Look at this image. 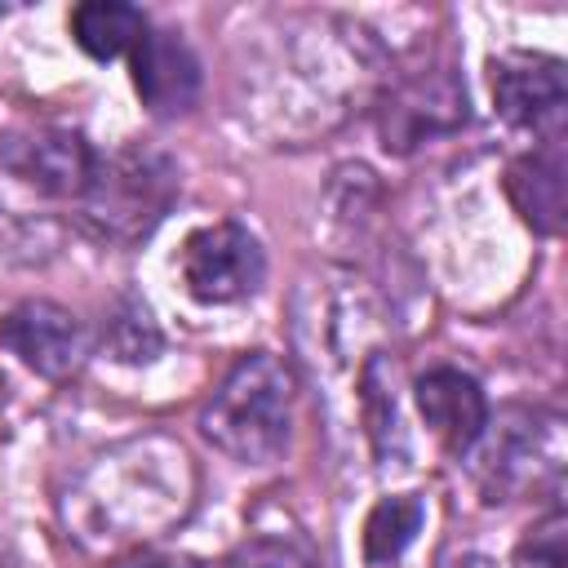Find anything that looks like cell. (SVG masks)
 <instances>
[{"instance_id": "1", "label": "cell", "mask_w": 568, "mask_h": 568, "mask_svg": "<svg viewBox=\"0 0 568 568\" xmlns=\"http://www.w3.org/2000/svg\"><path fill=\"white\" fill-rule=\"evenodd\" d=\"M293 399H297V377L280 355L271 351L240 355L209 395V404L200 408V435L231 462L266 466L288 444Z\"/></svg>"}, {"instance_id": "2", "label": "cell", "mask_w": 568, "mask_h": 568, "mask_svg": "<svg viewBox=\"0 0 568 568\" xmlns=\"http://www.w3.org/2000/svg\"><path fill=\"white\" fill-rule=\"evenodd\" d=\"M178 195V164L155 146H120L98 155L89 191L75 200L80 222L106 244H142Z\"/></svg>"}, {"instance_id": "3", "label": "cell", "mask_w": 568, "mask_h": 568, "mask_svg": "<svg viewBox=\"0 0 568 568\" xmlns=\"http://www.w3.org/2000/svg\"><path fill=\"white\" fill-rule=\"evenodd\" d=\"M266 280V253L257 235H248L240 222H213L186 235L182 244V284L204 306H231L262 288Z\"/></svg>"}, {"instance_id": "4", "label": "cell", "mask_w": 568, "mask_h": 568, "mask_svg": "<svg viewBox=\"0 0 568 568\" xmlns=\"http://www.w3.org/2000/svg\"><path fill=\"white\" fill-rule=\"evenodd\" d=\"M0 169L31 182L44 195L80 200L93 182L98 151L84 142V133L62 124H22L0 138Z\"/></svg>"}, {"instance_id": "5", "label": "cell", "mask_w": 568, "mask_h": 568, "mask_svg": "<svg viewBox=\"0 0 568 568\" xmlns=\"http://www.w3.org/2000/svg\"><path fill=\"white\" fill-rule=\"evenodd\" d=\"M466 115V84L453 71H422L390 89V98L377 111V133L386 151L408 155L422 142L462 129Z\"/></svg>"}, {"instance_id": "6", "label": "cell", "mask_w": 568, "mask_h": 568, "mask_svg": "<svg viewBox=\"0 0 568 568\" xmlns=\"http://www.w3.org/2000/svg\"><path fill=\"white\" fill-rule=\"evenodd\" d=\"M0 346L9 355H18L31 373L40 377H67L80 368L84 359V328L80 320L49 302V297H27L13 311L0 315Z\"/></svg>"}, {"instance_id": "7", "label": "cell", "mask_w": 568, "mask_h": 568, "mask_svg": "<svg viewBox=\"0 0 568 568\" xmlns=\"http://www.w3.org/2000/svg\"><path fill=\"white\" fill-rule=\"evenodd\" d=\"M493 102L515 129H555L568 106L564 62L550 53H501L493 58Z\"/></svg>"}, {"instance_id": "8", "label": "cell", "mask_w": 568, "mask_h": 568, "mask_svg": "<svg viewBox=\"0 0 568 568\" xmlns=\"http://www.w3.org/2000/svg\"><path fill=\"white\" fill-rule=\"evenodd\" d=\"M133 89L151 115H182L200 98V62L178 31H146L133 53Z\"/></svg>"}, {"instance_id": "9", "label": "cell", "mask_w": 568, "mask_h": 568, "mask_svg": "<svg viewBox=\"0 0 568 568\" xmlns=\"http://www.w3.org/2000/svg\"><path fill=\"white\" fill-rule=\"evenodd\" d=\"M413 395H417V408H422L426 426L435 430V439L453 457L470 453L484 439V430H488V399H484V390H479V382L470 373H462V368H430V373L417 377Z\"/></svg>"}, {"instance_id": "10", "label": "cell", "mask_w": 568, "mask_h": 568, "mask_svg": "<svg viewBox=\"0 0 568 568\" xmlns=\"http://www.w3.org/2000/svg\"><path fill=\"white\" fill-rule=\"evenodd\" d=\"M506 195L532 231L541 235L564 231V138L559 133H550L537 151L510 160Z\"/></svg>"}, {"instance_id": "11", "label": "cell", "mask_w": 568, "mask_h": 568, "mask_svg": "<svg viewBox=\"0 0 568 568\" xmlns=\"http://www.w3.org/2000/svg\"><path fill=\"white\" fill-rule=\"evenodd\" d=\"M151 31L146 13L138 4H120V0H89V4H75L71 9V36L75 44L98 58V62H111L120 53H133V44Z\"/></svg>"}, {"instance_id": "12", "label": "cell", "mask_w": 568, "mask_h": 568, "mask_svg": "<svg viewBox=\"0 0 568 568\" xmlns=\"http://www.w3.org/2000/svg\"><path fill=\"white\" fill-rule=\"evenodd\" d=\"M422 519H426V501L417 493H395V497H382L368 519H364V559L377 568V564H390L408 550V541L422 532Z\"/></svg>"}, {"instance_id": "13", "label": "cell", "mask_w": 568, "mask_h": 568, "mask_svg": "<svg viewBox=\"0 0 568 568\" xmlns=\"http://www.w3.org/2000/svg\"><path fill=\"white\" fill-rule=\"evenodd\" d=\"M226 568H324L315 546L306 537H293V532H257V537H244L231 555H226Z\"/></svg>"}, {"instance_id": "14", "label": "cell", "mask_w": 568, "mask_h": 568, "mask_svg": "<svg viewBox=\"0 0 568 568\" xmlns=\"http://www.w3.org/2000/svg\"><path fill=\"white\" fill-rule=\"evenodd\" d=\"M382 373H386V359L373 355L359 373V404H364V426L373 435V448L382 466H390V439H399V408H395L390 386H382Z\"/></svg>"}, {"instance_id": "15", "label": "cell", "mask_w": 568, "mask_h": 568, "mask_svg": "<svg viewBox=\"0 0 568 568\" xmlns=\"http://www.w3.org/2000/svg\"><path fill=\"white\" fill-rule=\"evenodd\" d=\"M106 351L124 364H146L160 351V328L151 324V311L142 302H124L106 320Z\"/></svg>"}, {"instance_id": "16", "label": "cell", "mask_w": 568, "mask_h": 568, "mask_svg": "<svg viewBox=\"0 0 568 568\" xmlns=\"http://www.w3.org/2000/svg\"><path fill=\"white\" fill-rule=\"evenodd\" d=\"M510 568H568V515H564V506L546 510L524 532Z\"/></svg>"}, {"instance_id": "17", "label": "cell", "mask_w": 568, "mask_h": 568, "mask_svg": "<svg viewBox=\"0 0 568 568\" xmlns=\"http://www.w3.org/2000/svg\"><path fill=\"white\" fill-rule=\"evenodd\" d=\"M120 568H204V564H200V559H191V555H169V550H142V555L124 559Z\"/></svg>"}, {"instance_id": "18", "label": "cell", "mask_w": 568, "mask_h": 568, "mask_svg": "<svg viewBox=\"0 0 568 568\" xmlns=\"http://www.w3.org/2000/svg\"><path fill=\"white\" fill-rule=\"evenodd\" d=\"M444 568H497L488 555H479V550H466V555H453Z\"/></svg>"}]
</instances>
